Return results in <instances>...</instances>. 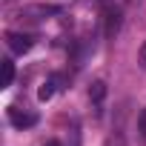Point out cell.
Segmentation results:
<instances>
[{"instance_id":"1","label":"cell","mask_w":146,"mask_h":146,"mask_svg":"<svg viewBox=\"0 0 146 146\" xmlns=\"http://www.w3.org/2000/svg\"><path fill=\"white\" fill-rule=\"evenodd\" d=\"M120 23H123V9L120 6H106L103 9V37L115 40L117 32H120Z\"/></svg>"},{"instance_id":"2","label":"cell","mask_w":146,"mask_h":146,"mask_svg":"<svg viewBox=\"0 0 146 146\" xmlns=\"http://www.w3.org/2000/svg\"><path fill=\"white\" fill-rule=\"evenodd\" d=\"M6 43H9V49L15 54H26V52H32L35 37L32 35H23V32H6Z\"/></svg>"},{"instance_id":"3","label":"cell","mask_w":146,"mask_h":146,"mask_svg":"<svg viewBox=\"0 0 146 146\" xmlns=\"http://www.w3.org/2000/svg\"><path fill=\"white\" fill-rule=\"evenodd\" d=\"M9 123L17 126V129H29V126L37 123V115L35 112H26L20 106H9Z\"/></svg>"},{"instance_id":"4","label":"cell","mask_w":146,"mask_h":146,"mask_svg":"<svg viewBox=\"0 0 146 146\" xmlns=\"http://www.w3.org/2000/svg\"><path fill=\"white\" fill-rule=\"evenodd\" d=\"M60 80H63L60 75H52V78H49L46 83H40V89H37V100H40V103H46V100H52V95H54V86H57Z\"/></svg>"},{"instance_id":"5","label":"cell","mask_w":146,"mask_h":146,"mask_svg":"<svg viewBox=\"0 0 146 146\" xmlns=\"http://www.w3.org/2000/svg\"><path fill=\"white\" fill-rule=\"evenodd\" d=\"M57 12H60L57 6H43V3H40V6H26V9L20 12V17H23V15H26V17H32V15H37V17H52V15H57Z\"/></svg>"},{"instance_id":"6","label":"cell","mask_w":146,"mask_h":146,"mask_svg":"<svg viewBox=\"0 0 146 146\" xmlns=\"http://www.w3.org/2000/svg\"><path fill=\"white\" fill-rule=\"evenodd\" d=\"M12 80H15V63L3 57L0 60V86H12Z\"/></svg>"},{"instance_id":"7","label":"cell","mask_w":146,"mask_h":146,"mask_svg":"<svg viewBox=\"0 0 146 146\" xmlns=\"http://www.w3.org/2000/svg\"><path fill=\"white\" fill-rule=\"evenodd\" d=\"M89 98H92L95 103H100V100L106 98V83H103V80H95V83L89 86Z\"/></svg>"},{"instance_id":"8","label":"cell","mask_w":146,"mask_h":146,"mask_svg":"<svg viewBox=\"0 0 146 146\" xmlns=\"http://www.w3.org/2000/svg\"><path fill=\"white\" fill-rule=\"evenodd\" d=\"M103 146H129V143L123 140V135H120V132H115V135H109V137H106V143H103Z\"/></svg>"},{"instance_id":"9","label":"cell","mask_w":146,"mask_h":146,"mask_svg":"<svg viewBox=\"0 0 146 146\" xmlns=\"http://www.w3.org/2000/svg\"><path fill=\"white\" fill-rule=\"evenodd\" d=\"M137 63H140V69H146V40H143L140 49H137Z\"/></svg>"},{"instance_id":"10","label":"cell","mask_w":146,"mask_h":146,"mask_svg":"<svg viewBox=\"0 0 146 146\" xmlns=\"http://www.w3.org/2000/svg\"><path fill=\"white\" fill-rule=\"evenodd\" d=\"M137 129H140V135H143V140H146V109H143L140 117H137Z\"/></svg>"},{"instance_id":"11","label":"cell","mask_w":146,"mask_h":146,"mask_svg":"<svg viewBox=\"0 0 146 146\" xmlns=\"http://www.w3.org/2000/svg\"><path fill=\"white\" fill-rule=\"evenodd\" d=\"M43 146H60V140H46Z\"/></svg>"}]
</instances>
